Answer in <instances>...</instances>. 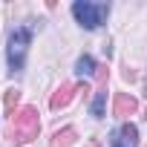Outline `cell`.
<instances>
[{"instance_id":"1","label":"cell","mask_w":147,"mask_h":147,"mask_svg":"<svg viewBox=\"0 0 147 147\" xmlns=\"http://www.w3.org/2000/svg\"><path fill=\"white\" fill-rule=\"evenodd\" d=\"M40 133V118H38V110L35 107H20L15 115H12V130H9V138L15 144H26L32 138H38Z\"/></svg>"},{"instance_id":"2","label":"cell","mask_w":147,"mask_h":147,"mask_svg":"<svg viewBox=\"0 0 147 147\" xmlns=\"http://www.w3.org/2000/svg\"><path fill=\"white\" fill-rule=\"evenodd\" d=\"M72 15L75 20L84 26V29H98L107 15H110V6L107 3H90V0H78V3H72Z\"/></svg>"},{"instance_id":"3","label":"cell","mask_w":147,"mask_h":147,"mask_svg":"<svg viewBox=\"0 0 147 147\" xmlns=\"http://www.w3.org/2000/svg\"><path fill=\"white\" fill-rule=\"evenodd\" d=\"M29 40H32V26H20V29L12 32V38H9V66H12V72L23 69Z\"/></svg>"},{"instance_id":"4","label":"cell","mask_w":147,"mask_h":147,"mask_svg":"<svg viewBox=\"0 0 147 147\" xmlns=\"http://www.w3.org/2000/svg\"><path fill=\"white\" fill-rule=\"evenodd\" d=\"M110 144L113 147H136L138 144V130H136V124H121L115 133H113V138H110Z\"/></svg>"},{"instance_id":"5","label":"cell","mask_w":147,"mask_h":147,"mask_svg":"<svg viewBox=\"0 0 147 147\" xmlns=\"http://www.w3.org/2000/svg\"><path fill=\"white\" fill-rule=\"evenodd\" d=\"M84 87H87V84H78V87H75V84H61V90H58V92L49 98V107H52V110L66 107L72 98H75V92H78V90H84Z\"/></svg>"},{"instance_id":"6","label":"cell","mask_w":147,"mask_h":147,"mask_svg":"<svg viewBox=\"0 0 147 147\" xmlns=\"http://www.w3.org/2000/svg\"><path fill=\"white\" fill-rule=\"evenodd\" d=\"M136 110H138V104H136L133 95H127V92H118V95H115V101H113V113H115L118 118H127V115H133Z\"/></svg>"},{"instance_id":"7","label":"cell","mask_w":147,"mask_h":147,"mask_svg":"<svg viewBox=\"0 0 147 147\" xmlns=\"http://www.w3.org/2000/svg\"><path fill=\"white\" fill-rule=\"evenodd\" d=\"M72 144H75V130H72V127L58 130L52 136V141H49V147H72Z\"/></svg>"},{"instance_id":"8","label":"cell","mask_w":147,"mask_h":147,"mask_svg":"<svg viewBox=\"0 0 147 147\" xmlns=\"http://www.w3.org/2000/svg\"><path fill=\"white\" fill-rule=\"evenodd\" d=\"M98 66H95V61H92V55H81L78 58V63H75V72L78 75H92Z\"/></svg>"},{"instance_id":"9","label":"cell","mask_w":147,"mask_h":147,"mask_svg":"<svg viewBox=\"0 0 147 147\" xmlns=\"http://www.w3.org/2000/svg\"><path fill=\"white\" fill-rule=\"evenodd\" d=\"M18 101H20V92H18V90H9V92H6V110H9V115L18 113Z\"/></svg>"},{"instance_id":"10","label":"cell","mask_w":147,"mask_h":147,"mask_svg":"<svg viewBox=\"0 0 147 147\" xmlns=\"http://www.w3.org/2000/svg\"><path fill=\"white\" fill-rule=\"evenodd\" d=\"M90 147H98V141H92V144H90Z\"/></svg>"}]
</instances>
